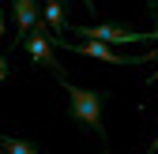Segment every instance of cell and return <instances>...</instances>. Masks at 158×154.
Instances as JSON below:
<instances>
[{"mask_svg": "<svg viewBox=\"0 0 158 154\" xmlns=\"http://www.w3.org/2000/svg\"><path fill=\"white\" fill-rule=\"evenodd\" d=\"M60 87H64V94H68V117H72L79 128L94 132V136L102 139V150H106V120H102V102H106V94H102V90H83V87L68 83L64 75H60Z\"/></svg>", "mask_w": 158, "mask_h": 154, "instance_id": "6da1fadb", "label": "cell"}, {"mask_svg": "<svg viewBox=\"0 0 158 154\" xmlns=\"http://www.w3.org/2000/svg\"><path fill=\"white\" fill-rule=\"evenodd\" d=\"M56 49L64 53H79V56H90V60H106V64H117V68H132V64H147V60H158V49L151 53H117V45L109 42H94V38H79V42H64L56 38Z\"/></svg>", "mask_w": 158, "mask_h": 154, "instance_id": "7a4b0ae2", "label": "cell"}, {"mask_svg": "<svg viewBox=\"0 0 158 154\" xmlns=\"http://www.w3.org/2000/svg\"><path fill=\"white\" fill-rule=\"evenodd\" d=\"M27 60L34 64V68H49L56 79L64 75V68H60V60H56V34L45 26V23H38L30 34H27Z\"/></svg>", "mask_w": 158, "mask_h": 154, "instance_id": "3957f363", "label": "cell"}, {"mask_svg": "<svg viewBox=\"0 0 158 154\" xmlns=\"http://www.w3.org/2000/svg\"><path fill=\"white\" fill-rule=\"evenodd\" d=\"M75 38H94V42H109V45H151V30H128L117 23H72Z\"/></svg>", "mask_w": 158, "mask_h": 154, "instance_id": "277c9868", "label": "cell"}, {"mask_svg": "<svg viewBox=\"0 0 158 154\" xmlns=\"http://www.w3.org/2000/svg\"><path fill=\"white\" fill-rule=\"evenodd\" d=\"M15 8V38H11V49L27 42V34L42 23V8H38V0H11Z\"/></svg>", "mask_w": 158, "mask_h": 154, "instance_id": "5b68a950", "label": "cell"}, {"mask_svg": "<svg viewBox=\"0 0 158 154\" xmlns=\"http://www.w3.org/2000/svg\"><path fill=\"white\" fill-rule=\"evenodd\" d=\"M42 23L49 30H56V38H60V30L68 26L64 23V0H45V4H42Z\"/></svg>", "mask_w": 158, "mask_h": 154, "instance_id": "8992f818", "label": "cell"}, {"mask_svg": "<svg viewBox=\"0 0 158 154\" xmlns=\"http://www.w3.org/2000/svg\"><path fill=\"white\" fill-rule=\"evenodd\" d=\"M0 150H4V154H42L34 143H27V139H15V136H0Z\"/></svg>", "mask_w": 158, "mask_h": 154, "instance_id": "52a82bcc", "label": "cell"}, {"mask_svg": "<svg viewBox=\"0 0 158 154\" xmlns=\"http://www.w3.org/2000/svg\"><path fill=\"white\" fill-rule=\"evenodd\" d=\"M8 79V56H0V83Z\"/></svg>", "mask_w": 158, "mask_h": 154, "instance_id": "ba28073f", "label": "cell"}, {"mask_svg": "<svg viewBox=\"0 0 158 154\" xmlns=\"http://www.w3.org/2000/svg\"><path fill=\"white\" fill-rule=\"evenodd\" d=\"M8 34V19H4V8H0V38Z\"/></svg>", "mask_w": 158, "mask_h": 154, "instance_id": "9c48e42d", "label": "cell"}, {"mask_svg": "<svg viewBox=\"0 0 158 154\" xmlns=\"http://www.w3.org/2000/svg\"><path fill=\"white\" fill-rule=\"evenodd\" d=\"M151 42H158V19H154V26H151Z\"/></svg>", "mask_w": 158, "mask_h": 154, "instance_id": "30bf717a", "label": "cell"}, {"mask_svg": "<svg viewBox=\"0 0 158 154\" xmlns=\"http://www.w3.org/2000/svg\"><path fill=\"white\" fill-rule=\"evenodd\" d=\"M158 150V136H154V143H147V154H154Z\"/></svg>", "mask_w": 158, "mask_h": 154, "instance_id": "8fae6325", "label": "cell"}, {"mask_svg": "<svg viewBox=\"0 0 158 154\" xmlns=\"http://www.w3.org/2000/svg\"><path fill=\"white\" fill-rule=\"evenodd\" d=\"M151 83H158V71H154V75H147V87H151Z\"/></svg>", "mask_w": 158, "mask_h": 154, "instance_id": "7c38bea8", "label": "cell"}, {"mask_svg": "<svg viewBox=\"0 0 158 154\" xmlns=\"http://www.w3.org/2000/svg\"><path fill=\"white\" fill-rule=\"evenodd\" d=\"M147 8H151V11H158V0H147Z\"/></svg>", "mask_w": 158, "mask_h": 154, "instance_id": "4fadbf2b", "label": "cell"}, {"mask_svg": "<svg viewBox=\"0 0 158 154\" xmlns=\"http://www.w3.org/2000/svg\"><path fill=\"white\" fill-rule=\"evenodd\" d=\"M83 4H87V11H94V0H83Z\"/></svg>", "mask_w": 158, "mask_h": 154, "instance_id": "5bb4252c", "label": "cell"}, {"mask_svg": "<svg viewBox=\"0 0 158 154\" xmlns=\"http://www.w3.org/2000/svg\"><path fill=\"white\" fill-rule=\"evenodd\" d=\"M0 154H4V150H0Z\"/></svg>", "mask_w": 158, "mask_h": 154, "instance_id": "9a60e30c", "label": "cell"}]
</instances>
